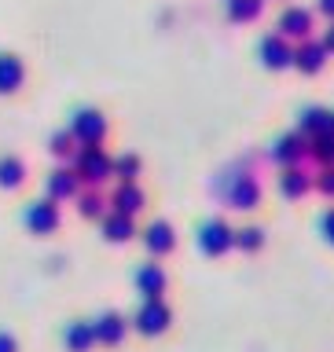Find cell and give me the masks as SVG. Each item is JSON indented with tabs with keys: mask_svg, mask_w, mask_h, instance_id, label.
Returning a JSON list of instances; mask_svg holds the SVG:
<instances>
[{
	"mask_svg": "<svg viewBox=\"0 0 334 352\" xmlns=\"http://www.w3.org/2000/svg\"><path fill=\"white\" fill-rule=\"evenodd\" d=\"M70 165H74V173H77V180H81V187H103V180H110V176H114V158H110V154L99 147V143H85Z\"/></svg>",
	"mask_w": 334,
	"mask_h": 352,
	"instance_id": "cell-1",
	"label": "cell"
},
{
	"mask_svg": "<svg viewBox=\"0 0 334 352\" xmlns=\"http://www.w3.org/2000/svg\"><path fill=\"white\" fill-rule=\"evenodd\" d=\"M74 132V140L81 143H103L107 140V132H110V125H107V118H103V110H96V107H81V110H74V118H70V125H66Z\"/></svg>",
	"mask_w": 334,
	"mask_h": 352,
	"instance_id": "cell-2",
	"label": "cell"
},
{
	"mask_svg": "<svg viewBox=\"0 0 334 352\" xmlns=\"http://www.w3.org/2000/svg\"><path fill=\"white\" fill-rule=\"evenodd\" d=\"M22 224H26L33 235H52V231H59V224H63L59 202H55V198H37V202H30L22 209Z\"/></svg>",
	"mask_w": 334,
	"mask_h": 352,
	"instance_id": "cell-3",
	"label": "cell"
},
{
	"mask_svg": "<svg viewBox=\"0 0 334 352\" xmlns=\"http://www.w3.org/2000/svg\"><path fill=\"white\" fill-rule=\"evenodd\" d=\"M44 191H48V198H55V202L74 198L77 191H81V180H77L74 165H55V169L44 176Z\"/></svg>",
	"mask_w": 334,
	"mask_h": 352,
	"instance_id": "cell-4",
	"label": "cell"
},
{
	"mask_svg": "<svg viewBox=\"0 0 334 352\" xmlns=\"http://www.w3.org/2000/svg\"><path fill=\"white\" fill-rule=\"evenodd\" d=\"M26 85V63L15 52H0V96H15Z\"/></svg>",
	"mask_w": 334,
	"mask_h": 352,
	"instance_id": "cell-5",
	"label": "cell"
},
{
	"mask_svg": "<svg viewBox=\"0 0 334 352\" xmlns=\"http://www.w3.org/2000/svg\"><path fill=\"white\" fill-rule=\"evenodd\" d=\"M165 323H169V312H165V305L158 301V297H151V301L136 312V330H140V334H147V338L162 334Z\"/></svg>",
	"mask_w": 334,
	"mask_h": 352,
	"instance_id": "cell-6",
	"label": "cell"
},
{
	"mask_svg": "<svg viewBox=\"0 0 334 352\" xmlns=\"http://www.w3.org/2000/svg\"><path fill=\"white\" fill-rule=\"evenodd\" d=\"M261 59H264V66L280 70V66H291L294 63V48L286 44L283 33H272V37H264V44H261Z\"/></svg>",
	"mask_w": 334,
	"mask_h": 352,
	"instance_id": "cell-7",
	"label": "cell"
},
{
	"mask_svg": "<svg viewBox=\"0 0 334 352\" xmlns=\"http://www.w3.org/2000/svg\"><path fill=\"white\" fill-rule=\"evenodd\" d=\"M125 330H129V323L118 312H107V316L92 319V334H96V341H103V345H121Z\"/></svg>",
	"mask_w": 334,
	"mask_h": 352,
	"instance_id": "cell-8",
	"label": "cell"
},
{
	"mask_svg": "<svg viewBox=\"0 0 334 352\" xmlns=\"http://www.w3.org/2000/svg\"><path fill=\"white\" fill-rule=\"evenodd\" d=\"M99 228H103V239H110V242H129L132 235H136V224H132V217L118 213V209H110V213L99 217Z\"/></svg>",
	"mask_w": 334,
	"mask_h": 352,
	"instance_id": "cell-9",
	"label": "cell"
},
{
	"mask_svg": "<svg viewBox=\"0 0 334 352\" xmlns=\"http://www.w3.org/2000/svg\"><path fill=\"white\" fill-rule=\"evenodd\" d=\"M63 345L70 349V352H92V345H96L92 323H85V319L66 323V327H63Z\"/></svg>",
	"mask_w": 334,
	"mask_h": 352,
	"instance_id": "cell-10",
	"label": "cell"
},
{
	"mask_svg": "<svg viewBox=\"0 0 334 352\" xmlns=\"http://www.w3.org/2000/svg\"><path fill=\"white\" fill-rule=\"evenodd\" d=\"M143 202H147V198H143V191L136 184H118V191L110 195V206H114L118 213H125V217H136L143 209Z\"/></svg>",
	"mask_w": 334,
	"mask_h": 352,
	"instance_id": "cell-11",
	"label": "cell"
},
{
	"mask_svg": "<svg viewBox=\"0 0 334 352\" xmlns=\"http://www.w3.org/2000/svg\"><path fill=\"white\" fill-rule=\"evenodd\" d=\"M48 151H52V158L59 162V165H70V162L77 158V151H81V143L74 140V132H70V129H59V132H52Z\"/></svg>",
	"mask_w": 334,
	"mask_h": 352,
	"instance_id": "cell-12",
	"label": "cell"
},
{
	"mask_svg": "<svg viewBox=\"0 0 334 352\" xmlns=\"http://www.w3.org/2000/svg\"><path fill=\"white\" fill-rule=\"evenodd\" d=\"M74 202H77V213L88 217V220H99L107 213V198H103L99 187H81V191L74 195Z\"/></svg>",
	"mask_w": 334,
	"mask_h": 352,
	"instance_id": "cell-13",
	"label": "cell"
},
{
	"mask_svg": "<svg viewBox=\"0 0 334 352\" xmlns=\"http://www.w3.org/2000/svg\"><path fill=\"white\" fill-rule=\"evenodd\" d=\"M22 184H26V162L15 154H4L0 158V191H15Z\"/></svg>",
	"mask_w": 334,
	"mask_h": 352,
	"instance_id": "cell-14",
	"label": "cell"
},
{
	"mask_svg": "<svg viewBox=\"0 0 334 352\" xmlns=\"http://www.w3.org/2000/svg\"><path fill=\"white\" fill-rule=\"evenodd\" d=\"M309 30H313V15L302 8H291V11H283V19H280V33L283 37H309Z\"/></svg>",
	"mask_w": 334,
	"mask_h": 352,
	"instance_id": "cell-15",
	"label": "cell"
},
{
	"mask_svg": "<svg viewBox=\"0 0 334 352\" xmlns=\"http://www.w3.org/2000/svg\"><path fill=\"white\" fill-rule=\"evenodd\" d=\"M132 279H136L140 294H147V297H158V294L165 290V272L158 268V264H143V268L132 275Z\"/></svg>",
	"mask_w": 334,
	"mask_h": 352,
	"instance_id": "cell-16",
	"label": "cell"
},
{
	"mask_svg": "<svg viewBox=\"0 0 334 352\" xmlns=\"http://www.w3.org/2000/svg\"><path fill=\"white\" fill-rule=\"evenodd\" d=\"M143 242H147L151 253H169L173 250V228L165 224V220H154V224H147V231H143Z\"/></svg>",
	"mask_w": 334,
	"mask_h": 352,
	"instance_id": "cell-17",
	"label": "cell"
},
{
	"mask_svg": "<svg viewBox=\"0 0 334 352\" xmlns=\"http://www.w3.org/2000/svg\"><path fill=\"white\" fill-rule=\"evenodd\" d=\"M324 59H327V48H324V44H313V41L302 44V48L294 52V63L302 66L305 74H316L320 66H324Z\"/></svg>",
	"mask_w": 334,
	"mask_h": 352,
	"instance_id": "cell-18",
	"label": "cell"
},
{
	"mask_svg": "<svg viewBox=\"0 0 334 352\" xmlns=\"http://www.w3.org/2000/svg\"><path fill=\"white\" fill-rule=\"evenodd\" d=\"M228 242H231V235H228V228L220 224V220H213V224L202 228V250L206 253H220Z\"/></svg>",
	"mask_w": 334,
	"mask_h": 352,
	"instance_id": "cell-19",
	"label": "cell"
},
{
	"mask_svg": "<svg viewBox=\"0 0 334 352\" xmlns=\"http://www.w3.org/2000/svg\"><path fill=\"white\" fill-rule=\"evenodd\" d=\"M114 176H118V184H136V176H140V158L136 154H118L114 158Z\"/></svg>",
	"mask_w": 334,
	"mask_h": 352,
	"instance_id": "cell-20",
	"label": "cell"
},
{
	"mask_svg": "<svg viewBox=\"0 0 334 352\" xmlns=\"http://www.w3.org/2000/svg\"><path fill=\"white\" fill-rule=\"evenodd\" d=\"M228 15L236 22H250L261 15V0H228Z\"/></svg>",
	"mask_w": 334,
	"mask_h": 352,
	"instance_id": "cell-21",
	"label": "cell"
},
{
	"mask_svg": "<svg viewBox=\"0 0 334 352\" xmlns=\"http://www.w3.org/2000/svg\"><path fill=\"white\" fill-rule=\"evenodd\" d=\"M280 187H283V195L298 198L302 191H309V176H305L302 169H286V173L280 176Z\"/></svg>",
	"mask_w": 334,
	"mask_h": 352,
	"instance_id": "cell-22",
	"label": "cell"
},
{
	"mask_svg": "<svg viewBox=\"0 0 334 352\" xmlns=\"http://www.w3.org/2000/svg\"><path fill=\"white\" fill-rule=\"evenodd\" d=\"M302 154H305V143L298 136H286V140L275 143V158H280V162H298Z\"/></svg>",
	"mask_w": 334,
	"mask_h": 352,
	"instance_id": "cell-23",
	"label": "cell"
},
{
	"mask_svg": "<svg viewBox=\"0 0 334 352\" xmlns=\"http://www.w3.org/2000/svg\"><path fill=\"white\" fill-rule=\"evenodd\" d=\"M302 125H305L309 132H331V129H334V118H327L324 110H305Z\"/></svg>",
	"mask_w": 334,
	"mask_h": 352,
	"instance_id": "cell-24",
	"label": "cell"
},
{
	"mask_svg": "<svg viewBox=\"0 0 334 352\" xmlns=\"http://www.w3.org/2000/svg\"><path fill=\"white\" fill-rule=\"evenodd\" d=\"M316 158L320 162H334V136H331V132H320V140H316Z\"/></svg>",
	"mask_w": 334,
	"mask_h": 352,
	"instance_id": "cell-25",
	"label": "cell"
},
{
	"mask_svg": "<svg viewBox=\"0 0 334 352\" xmlns=\"http://www.w3.org/2000/svg\"><path fill=\"white\" fill-rule=\"evenodd\" d=\"M239 242H242V246H261V231L258 228H250V231H239Z\"/></svg>",
	"mask_w": 334,
	"mask_h": 352,
	"instance_id": "cell-26",
	"label": "cell"
},
{
	"mask_svg": "<svg viewBox=\"0 0 334 352\" xmlns=\"http://www.w3.org/2000/svg\"><path fill=\"white\" fill-rule=\"evenodd\" d=\"M0 352H19V341L8 334V330H0Z\"/></svg>",
	"mask_w": 334,
	"mask_h": 352,
	"instance_id": "cell-27",
	"label": "cell"
},
{
	"mask_svg": "<svg viewBox=\"0 0 334 352\" xmlns=\"http://www.w3.org/2000/svg\"><path fill=\"white\" fill-rule=\"evenodd\" d=\"M320 191H327V195H334V169H327L324 176H320Z\"/></svg>",
	"mask_w": 334,
	"mask_h": 352,
	"instance_id": "cell-28",
	"label": "cell"
},
{
	"mask_svg": "<svg viewBox=\"0 0 334 352\" xmlns=\"http://www.w3.org/2000/svg\"><path fill=\"white\" fill-rule=\"evenodd\" d=\"M324 48L334 52V22H331V30H327V37H324Z\"/></svg>",
	"mask_w": 334,
	"mask_h": 352,
	"instance_id": "cell-29",
	"label": "cell"
},
{
	"mask_svg": "<svg viewBox=\"0 0 334 352\" xmlns=\"http://www.w3.org/2000/svg\"><path fill=\"white\" fill-rule=\"evenodd\" d=\"M320 11H324V15H331V19H334V0H320Z\"/></svg>",
	"mask_w": 334,
	"mask_h": 352,
	"instance_id": "cell-30",
	"label": "cell"
},
{
	"mask_svg": "<svg viewBox=\"0 0 334 352\" xmlns=\"http://www.w3.org/2000/svg\"><path fill=\"white\" fill-rule=\"evenodd\" d=\"M327 231H331V239H334V213L327 217Z\"/></svg>",
	"mask_w": 334,
	"mask_h": 352,
	"instance_id": "cell-31",
	"label": "cell"
}]
</instances>
